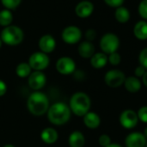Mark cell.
I'll return each mask as SVG.
<instances>
[{"instance_id":"6da1fadb","label":"cell","mask_w":147,"mask_h":147,"mask_svg":"<svg viewBox=\"0 0 147 147\" xmlns=\"http://www.w3.org/2000/svg\"><path fill=\"white\" fill-rule=\"evenodd\" d=\"M47 114L51 124L55 126H62L70 120L71 112L69 106L65 103L56 102L49 107Z\"/></svg>"},{"instance_id":"7a4b0ae2","label":"cell","mask_w":147,"mask_h":147,"mask_svg":"<svg viewBox=\"0 0 147 147\" xmlns=\"http://www.w3.org/2000/svg\"><path fill=\"white\" fill-rule=\"evenodd\" d=\"M50 107L47 96L40 91L32 93L27 101V107L28 112L34 116H41L47 113Z\"/></svg>"},{"instance_id":"3957f363","label":"cell","mask_w":147,"mask_h":147,"mask_svg":"<svg viewBox=\"0 0 147 147\" xmlns=\"http://www.w3.org/2000/svg\"><path fill=\"white\" fill-rule=\"evenodd\" d=\"M69 107L73 114L78 117H84L90 110L91 100L84 92L75 93L70 99Z\"/></svg>"},{"instance_id":"277c9868","label":"cell","mask_w":147,"mask_h":147,"mask_svg":"<svg viewBox=\"0 0 147 147\" xmlns=\"http://www.w3.org/2000/svg\"><path fill=\"white\" fill-rule=\"evenodd\" d=\"M3 43L9 46H16L22 43L24 38L22 29L16 25H9L3 29L0 34Z\"/></svg>"},{"instance_id":"5b68a950","label":"cell","mask_w":147,"mask_h":147,"mask_svg":"<svg viewBox=\"0 0 147 147\" xmlns=\"http://www.w3.org/2000/svg\"><path fill=\"white\" fill-rule=\"evenodd\" d=\"M120 39L114 33H107L103 35L100 40V48L102 52L107 55L117 52L120 47Z\"/></svg>"},{"instance_id":"8992f818","label":"cell","mask_w":147,"mask_h":147,"mask_svg":"<svg viewBox=\"0 0 147 147\" xmlns=\"http://www.w3.org/2000/svg\"><path fill=\"white\" fill-rule=\"evenodd\" d=\"M29 66L34 71H42L45 70L50 63V59L48 55L41 51H37L33 53L28 59Z\"/></svg>"},{"instance_id":"52a82bcc","label":"cell","mask_w":147,"mask_h":147,"mask_svg":"<svg viewBox=\"0 0 147 147\" xmlns=\"http://www.w3.org/2000/svg\"><path fill=\"white\" fill-rule=\"evenodd\" d=\"M126 77V75L121 70L117 68L110 69L104 75V82L109 88H117L124 84Z\"/></svg>"},{"instance_id":"ba28073f","label":"cell","mask_w":147,"mask_h":147,"mask_svg":"<svg viewBox=\"0 0 147 147\" xmlns=\"http://www.w3.org/2000/svg\"><path fill=\"white\" fill-rule=\"evenodd\" d=\"M119 121L123 128L132 130L137 126L140 120L137 112L133 109H126L121 113L119 117Z\"/></svg>"},{"instance_id":"9c48e42d","label":"cell","mask_w":147,"mask_h":147,"mask_svg":"<svg viewBox=\"0 0 147 147\" xmlns=\"http://www.w3.org/2000/svg\"><path fill=\"white\" fill-rule=\"evenodd\" d=\"M62 40L67 44H76L82 38L81 29L74 25H70L65 27L61 33Z\"/></svg>"},{"instance_id":"30bf717a","label":"cell","mask_w":147,"mask_h":147,"mask_svg":"<svg viewBox=\"0 0 147 147\" xmlns=\"http://www.w3.org/2000/svg\"><path fill=\"white\" fill-rule=\"evenodd\" d=\"M56 70L63 75L74 74L76 71V62L69 56H62L56 62Z\"/></svg>"},{"instance_id":"8fae6325","label":"cell","mask_w":147,"mask_h":147,"mask_svg":"<svg viewBox=\"0 0 147 147\" xmlns=\"http://www.w3.org/2000/svg\"><path fill=\"white\" fill-rule=\"evenodd\" d=\"M28 83L31 89L39 91L43 88L47 83L46 75L42 71H33L28 77Z\"/></svg>"},{"instance_id":"7c38bea8","label":"cell","mask_w":147,"mask_h":147,"mask_svg":"<svg viewBox=\"0 0 147 147\" xmlns=\"http://www.w3.org/2000/svg\"><path fill=\"white\" fill-rule=\"evenodd\" d=\"M146 138L140 132L131 133L125 139L126 147H146Z\"/></svg>"},{"instance_id":"4fadbf2b","label":"cell","mask_w":147,"mask_h":147,"mask_svg":"<svg viewBox=\"0 0 147 147\" xmlns=\"http://www.w3.org/2000/svg\"><path fill=\"white\" fill-rule=\"evenodd\" d=\"M39 49L41 52L45 54L52 53L56 48V41L54 37L51 35H44L42 36L38 42Z\"/></svg>"},{"instance_id":"5bb4252c","label":"cell","mask_w":147,"mask_h":147,"mask_svg":"<svg viewBox=\"0 0 147 147\" xmlns=\"http://www.w3.org/2000/svg\"><path fill=\"white\" fill-rule=\"evenodd\" d=\"M94 11V4L90 1H81L75 7V13L81 18L89 17Z\"/></svg>"},{"instance_id":"9a60e30c","label":"cell","mask_w":147,"mask_h":147,"mask_svg":"<svg viewBox=\"0 0 147 147\" xmlns=\"http://www.w3.org/2000/svg\"><path fill=\"white\" fill-rule=\"evenodd\" d=\"M123 86L125 87L126 90L131 94H135L140 91L142 87V81L140 79L137 78L134 75H130L126 77Z\"/></svg>"},{"instance_id":"2e32d148","label":"cell","mask_w":147,"mask_h":147,"mask_svg":"<svg viewBox=\"0 0 147 147\" xmlns=\"http://www.w3.org/2000/svg\"><path fill=\"white\" fill-rule=\"evenodd\" d=\"M84 126L89 129H96L101 125V118L95 112H89L83 117Z\"/></svg>"},{"instance_id":"e0dca14e","label":"cell","mask_w":147,"mask_h":147,"mask_svg":"<svg viewBox=\"0 0 147 147\" xmlns=\"http://www.w3.org/2000/svg\"><path fill=\"white\" fill-rule=\"evenodd\" d=\"M78 51L79 55L84 59H90L93 56V55L96 53L94 44L89 41L82 42L78 48Z\"/></svg>"},{"instance_id":"ac0fdd59","label":"cell","mask_w":147,"mask_h":147,"mask_svg":"<svg viewBox=\"0 0 147 147\" xmlns=\"http://www.w3.org/2000/svg\"><path fill=\"white\" fill-rule=\"evenodd\" d=\"M41 140L47 145H53L57 142L59 139V134L57 131L53 127H47L43 129L40 133Z\"/></svg>"},{"instance_id":"d6986e66","label":"cell","mask_w":147,"mask_h":147,"mask_svg":"<svg viewBox=\"0 0 147 147\" xmlns=\"http://www.w3.org/2000/svg\"><path fill=\"white\" fill-rule=\"evenodd\" d=\"M90 60V65L96 69L103 68L109 62L108 55L102 52L95 53Z\"/></svg>"},{"instance_id":"ffe728a7","label":"cell","mask_w":147,"mask_h":147,"mask_svg":"<svg viewBox=\"0 0 147 147\" xmlns=\"http://www.w3.org/2000/svg\"><path fill=\"white\" fill-rule=\"evenodd\" d=\"M70 147H84L85 145V137L80 131L72 132L68 138Z\"/></svg>"},{"instance_id":"44dd1931","label":"cell","mask_w":147,"mask_h":147,"mask_svg":"<svg viewBox=\"0 0 147 147\" xmlns=\"http://www.w3.org/2000/svg\"><path fill=\"white\" fill-rule=\"evenodd\" d=\"M134 34L135 37L140 41L147 40V22L140 21L134 28Z\"/></svg>"},{"instance_id":"7402d4cb","label":"cell","mask_w":147,"mask_h":147,"mask_svg":"<svg viewBox=\"0 0 147 147\" xmlns=\"http://www.w3.org/2000/svg\"><path fill=\"white\" fill-rule=\"evenodd\" d=\"M32 73V68L28 62H21L16 68V74L20 78H27Z\"/></svg>"},{"instance_id":"603a6c76","label":"cell","mask_w":147,"mask_h":147,"mask_svg":"<svg viewBox=\"0 0 147 147\" xmlns=\"http://www.w3.org/2000/svg\"><path fill=\"white\" fill-rule=\"evenodd\" d=\"M116 20L121 23H125L129 21L130 19V12L129 10L123 6L116 8L115 13Z\"/></svg>"},{"instance_id":"cb8c5ba5","label":"cell","mask_w":147,"mask_h":147,"mask_svg":"<svg viewBox=\"0 0 147 147\" xmlns=\"http://www.w3.org/2000/svg\"><path fill=\"white\" fill-rule=\"evenodd\" d=\"M13 21V14L11 10L3 9L0 10V26L5 28L11 25Z\"/></svg>"},{"instance_id":"d4e9b609","label":"cell","mask_w":147,"mask_h":147,"mask_svg":"<svg viewBox=\"0 0 147 147\" xmlns=\"http://www.w3.org/2000/svg\"><path fill=\"white\" fill-rule=\"evenodd\" d=\"M3 6L7 10H15L22 3V0H1Z\"/></svg>"},{"instance_id":"484cf974","label":"cell","mask_w":147,"mask_h":147,"mask_svg":"<svg viewBox=\"0 0 147 147\" xmlns=\"http://www.w3.org/2000/svg\"><path fill=\"white\" fill-rule=\"evenodd\" d=\"M108 62L112 66H118L121 62V55L118 52L112 53L108 55Z\"/></svg>"},{"instance_id":"4316f807","label":"cell","mask_w":147,"mask_h":147,"mask_svg":"<svg viewBox=\"0 0 147 147\" xmlns=\"http://www.w3.org/2000/svg\"><path fill=\"white\" fill-rule=\"evenodd\" d=\"M137 114H138V118H139V120L147 124V106H144V107H141L138 112H137Z\"/></svg>"},{"instance_id":"83f0119b","label":"cell","mask_w":147,"mask_h":147,"mask_svg":"<svg viewBox=\"0 0 147 147\" xmlns=\"http://www.w3.org/2000/svg\"><path fill=\"white\" fill-rule=\"evenodd\" d=\"M139 62L140 66L144 67L147 70V47L140 51L139 55Z\"/></svg>"},{"instance_id":"f1b7e54d","label":"cell","mask_w":147,"mask_h":147,"mask_svg":"<svg viewBox=\"0 0 147 147\" xmlns=\"http://www.w3.org/2000/svg\"><path fill=\"white\" fill-rule=\"evenodd\" d=\"M139 13L142 18L147 20V0H142L139 5Z\"/></svg>"},{"instance_id":"f546056e","label":"cell","mask_w":147,"mask_h":147,"mask_svg":"<svg viewBox=\"0 0 147 147\" xmlns=\"http://www.w3.org/2000/svg\"><path fill=\"white\" fill-rule=\"evenodd\" d=\"M98 143L102 147H106L109 146L111 142V138L108 134H102L98 139Z\"/></svg>"},{"instance_id":"4dcf8cb0","label":"cell","mask_w":147,"mask_h":147,"mask_svg":"<svg viewBox=\"0 0 147 147\" xmlns=\"http://www.w3.org/2000/svg\"><path fill=\"white\" fill-rule=\"evenodd\" d=\"M96 37V31L94 29H87V31L85 32V38H86V41H89V42H91L94 41Z\"/></svg>"},{"instance_id":"1f68e13d","label":"cell","mask_w":147,"mask_h":147,"mask_svg":"<svg viewBox=\"0 0 147 147\" xmlns=\"http://www.w3.org/2000/svg\"><path fill=\"white\" fill-rule=\"evenodd\" d=\"M104 2L106 3V4H108L110 7L118 8L122 6L124 0H104Z\"/></svg>"},{"instance_id":"d6a6232c","label":"cell","mask_w":147,"mask_h":147,"mask_svg":"<svg viewBox=\"0 0 147 147\" xmlns=\"http://www.w3.org/2000/svg\"><path fill=\"white\" fill-rule=\"evenodd\" d=\"M146 71L147 70L144 68V67L139 65V66L135 68V70H134V76H136V77L139 78V79H140V78L142 79V77L145 75V74H146Z\"/></svg>"},{"instance_id":"836d02e7","label":"cell","mask_w":147,"mask_h":147,"mask_svg":"<svg viewBox=\"0 0 147 147\" xmlns=\"http://www.w3.org/2000/svg\"><path fill=\"white\" fill-rule=\"evenodd\" d=\"M6 92H7V85L3 80H0V97L3 96L6 94Z\"/></svg>"},{"instance_id":"e575fe53","label":"cell","mask_w":147,"mask_h":147,"mask_svg":"<svg viewBox=\"0 0 147 147\" xmlns=\"http://www.w3.org/2000/svg\"><path fill=\"white\" fill-rule=\"evenodd\" d=\"M142 84H144L147 88V71L146 72L145 75L142 77Z\"/></svg>"},{"instance_id":"d590c367","label":"cell","mask_w":147,"mask_h":147,"mask_svg":"<svg viewBox=\"0 0 147 147\" xmlns=\"http://www.w3.org/2000/svg\"><path fill=\"white\" fill-rule=\"evenodd\" d=\"M106 147H123L122 146H121L120 144H117V143H111L109 146Z\"/></svg>"},{"instance_id":"8d00e7d4","label":"cell","mask_w":147,"mask_h":147,"mask_svg":"<svg viewBox=\"0 0 147 147\" xmlns=\"http://www.w3.org/2000/svg\"><path fill=\"white\" fill-rule=\"evenodd\" d=\"M143 134L145 135V137L147 139V126L145 128V130H144V133H143Z\"/></svg>"},{"instance_id":"74e56055","label":"cell","mask_w":147,"mask_h":147,"mask_svg":"<svg viewBox=\"0 0 147 147\" xmlns=\"http://www.w3.org/2000/svg\"><path fill=\"white\" fill-rule=\"evenodd\" d=\"M3 147H16L14 145H11V144H6L5 146H3Z\"/></svg>"},{"instance_id":"f35d334b","label":"cell","mask_w":147,"mask_h":147,"mask_svg":"<svg viewBox=\"0 0 147 147\" xmlns=\"http://www.w3.org/2000/svg\"><path fill=\"white\" fill-rule=\"evenodd\" d=\"M2 44H3V42H2V40H1V38H0V49H1V47H2Z\"/></svg>"},{"instance_id":"ab89813d","label":"cell","mask_w":147,"mask_h":147,"mask_svg":"<svg viewBox=\"0 0 147 147\" xmlns=\"http://www.w3.org/2000/svg\"><path fill=\"white\" fill-rule=\"evenodd\" d=\"M146 147H147V143H146Z\"/></svg>"}]
</instances>
